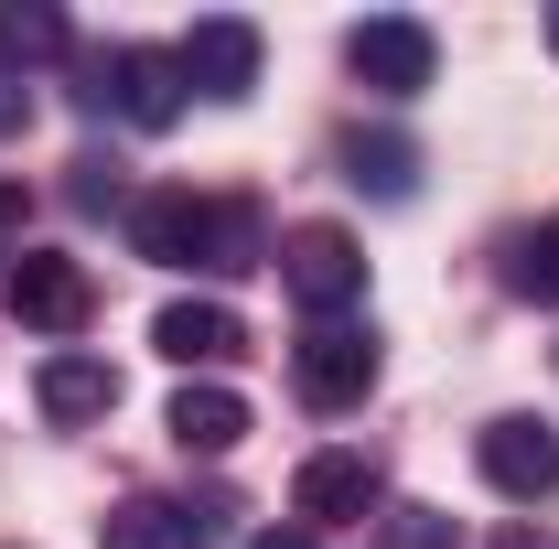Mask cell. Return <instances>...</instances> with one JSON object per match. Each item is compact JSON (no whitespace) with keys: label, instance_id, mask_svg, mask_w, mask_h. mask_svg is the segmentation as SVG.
I'll use <instances>...</instances> for the list:
<instances>
[{"label":"cell","instance_id":"obj_1","mask_svg":"<svg viewBox=\"0 0 559 549\" xmlns=\"http://www.w3.org/2000/svg\"><path fill=\"white\" fill-rule=\"evenodd\" d=\"M130 248L151 270H248V206H215V195H130Z\"/></svg>","mask_w":559,"mask_h":549},{"label":"cell","instance_id":"obj_2","mask_svg":"<svg viewBox=\"0 0 559 549\" xmlns=\"http://www.w3.org/2000/svg\"><path fill=\"white\" fill-rule=\"evenodd\" d=\"M86 108H119L130 130H173V119H183V55H162V44H108V55H86Z\"/></svg>","mask_w":559,"mask_h":549},{"label":"cell","instance_id":"obj_3","mask_svg":"<svg viewBox=\"0 0 559 549\" xmlns=\"http://www.w3.org/2000/svg\"><path fill=\"white\" fill-rule=\"evenodd\" d=\"M280 291H290L312 324H345V302L366 291V248H355V226H290V237H280Z\"/></svg>","mask_w":559,"mask_h":549},{"label":"cell","instance_id":"obj_4","mask_svg":"<svg viewBox=\"0 0 559 549\" xmlns=\"http://www.w3.org/2000/svg\"><path fill=\"white\" fill-rule=\"evenodd\" d=\"M0 302H11V324H22V335H86L97 280H86V259H66V248H22L11 280H0Z\"/></svg>","mask_w":559,"mask_h":549},{"label":"cell","instance_id":"obj_5","mask_svg":"<svg viewBox=\"0 0 559 549\" xmlns=\"http://www.w3.org/2000/svg\"><path fill=\"white\" fill-rule=\"evenodd\" d=\"M290 388L312 410H355L377 388V324H312V335L290 344Z\"/></svg>","mask_w":559,"mask_h":549},{"label":"cell","instance_id":"obj_6","mask_svg":"<svg viewBox=\"0 0 559 549\" xmlns=\"http://www.w3.org/2000/svg\"><path fill=\"white\" fill-rule=\"evenodd\" d=\"M345 66H355V86H377V97H419V86L441 75V44H430V22L388 11V22H355L345 33Z\"/></svg>","mask_w":559,"mask_h":549},{"label":"cell","instance_id":"obj_7","mask_svg":"<svg viewBox=\"0 0 559 549\" xmlns=\"http://www.w3.org/2000/svg\"><path fill=\"white\" fill-rule=\"evenodd\" d=\"M474 464H485L495 495L538 506V495H559V431H549V420H527V410H506V420L474 431Z\"/></svg>","mask_w":559,"mask_h":549},{"label":"cell","instance_id":"obj_8","mask_svg":"<svg viewBox=\"0 0 559 549\" xmlns=\"http://www.w3.org/2000/svg\"><path fill=\"white\" fill-rule=\"evenodd\" d=\"M173 55H183V86H205V97H248V86H259V22H237V11H226V22H194Z\"/></svg>","mask_w":559,"mask_h":549},{"label":"cell","instance_id":"obj_9","mask_svg":"<svg viewBox=\"0 0 559 549\" xmlns=\"http://www.w3.org/2000/svg\"><path fill=\"white\" fill-rule=\"evenodd\" d=\"M290 506H301L312 528H355V517L377 506V464H366V453H345V442H334V453H312V464L290 475Z\"/></svg>","mask_w":559,"mask_h":549},{"label":"cell","instance_id":"obj_10","mask_svg":"<svg viewBox=\"0 0 559 549\" xmlns=\"http://www.w3.org/2000/svg\"><path fill=\"white\" fill-rule=\"evenodd\" d=\"M151 344H162L173 366H226V355L248 344V324H237L226 302H162V313H151Z\"/></svg>","mask_w":559,"mask_h":549},{"label":"cell","instance_id":"obj_11","mask_svg":"<svg viewBox=\"0 0 559 549\" xmlns=\"http://www.w3.org/2000/svg\"><path fill=\"white\" fill-rule=\"evenodd\" d=\"M162 431H173L183 453H237V442H248V399H237V388H215V377H183Z\"/></svg>","mask_w":559,"mask_h":549},{"label":"cell","instance_id":"obj_12","mask_svg":"<svg viewBox=\"0 0 559 549\" xmlns=\"http://www.w3.org/2000/svg\"><path fill=\"white\" fill-rule=\"evenodd\" d=\"M215 517H194V506H162V495H130V506H108L97 517V549H205Z\"/></svg>","mask_w":559,"mask_h":549},{"label":"cell","instance_id":"obj_13","mask_svg":"<svg viewBox=\"0 0 559 549\" xmlns=\"http://www.w3.org/2000/svg\"><path fill=\"white\" fill-rule=\"evenodd\" d=\"M33 399H44V420H108L119 410V377H108V355H44V377H33Z\"/></svg>","mask_w":559,"mask_h":549},{"label":"cell","instance_id":"obj_14","mask_svg":"<svg viewBox=\"0 0 559 549\" xmlns=\"http://www.w3.org/2000/svg\"><path fill=\"white\" fill-rule=\"evenodd\" d=\"M345 184L377 195V206H409L419 195V151L399 130H345Z\"/></svg>","mask_w":559,"mask_h":549},{"label":"cell","instance_id":"obj_15","mask_svg":"<svg viewBox=\"0 0 559 549\" xmlns=\"http://www.w3.org/2000/svg\"><path fill=\"white\" fill-rule=\"evenodd\" d=\"M66 55V11L55 0H0V66H55Z\"/></svg>","mask_w":559,"mask_h":549},{"label":"cell","instance_id":"obj_16","mask_svg":"<svg viewBox=\"0 0 559 549\" xmlns=\"http://www.w3.org/2000/svg\"><path fill=\"white\" fill-rule=\"evenodd\" d=\"M506 280H516L527 302H559V215H538V226L516 237V259H506Z\"/></svg>","mask_w":559,"mask_h":549},{"label":"cell","instance_id":"obj_17","mask_svg":"<svg viewBox=\"0 0 559 549\" xmlns=\"http://www.w3.org/2000/svg\"><path fill=\"white\" fill-rule=\"evenodd\" d=\"M377 549H463V539H452V517H441V506H399Z\"/></svg>","mask_w":559,"mask_h":549},{"label":"cell","instance_id":"obj_18","mask_svg":"<svg viewBox=\"0 0 559 549\" xmlns=\"http://www.w3.org/2000/svg\"><path fill=\"white\" fill-rule=\"evenodd\" d=\"M33 130V86H22V66H0V140Z\"/></svg>","mask_w":559,"mask_h":549},{"label":"cell","instance_id":"obj_19","mask_svg":"<svg viewBox=\"0 0 559 549\" xmlns=\"http://www.w3.org/2000/svg\"><path fill=\"white\" fill-rule=\"evenodd\" d=\"M248 549H312V528H259Z\"/></svg>","mask_w":559,"mask_h":549},{"label":"cell","instance_id":"obj_20","mask_svg":"<svg viewBox=\"0 0 559 549\" xmlns=\"http://www.w3.org/2000/svg\"><path fill=\"white\" fill-rule=\"evenodd\" d=\"M0 226H22V173H0Z\"/></svg>","mask_w":559,"mask_h":549},{"label":"cell","instance_id":"obj_21","mask_svg":"<svg viewBox=\"0 0 559 549\" xmlns=\"http://www.w3.org/2000/svg\"><path fill=\"white\" fill-rule=\"evenodd\" d=\"M549 55H559V11H549Z\"/></svg>","mask_w":559,"mask_h":549}]
</instances>
